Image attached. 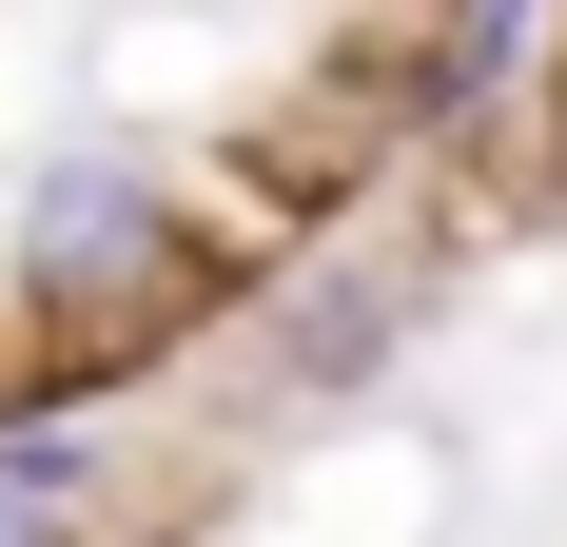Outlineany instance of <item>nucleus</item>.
<instances>
[{
  "instance_id": "nucleus-1",
  "label": "nucleus",
  "mask_w": 567,
  "mask_h": 547,
  "mask_svg": "<svg viewBox=\"0 0 567 547\" xmlns=\"http://www.w3.org/2000/svg\"><path fill=\"white\" fill-rule=\"evenodd\" d=\"M275 274L293 255H235L216 196H196L157 137H40L20 196H0V332H40L20 391H59V411H117L196 313L275 293Z\"/></svg>"
},
{
  "instance_id": "nucleus-2",
  "label": "nucleus",
  "mask_w": 567,
  "mask_h": 547,
  "mask_svg": "<svg viewBox=\"0 0 567 547\" xmlns=\"http://www.w3.org/2000/svg\"><path fill=\"white\" fill-rule=\"evenodd\" d=\"M411 332H431V274H411L392 235H313V255L255 293V391L333 431V411H372V391L411 372Z\"/></svg>"
},
{
  "instance_id": "nucleus-3",
  "label": "nucleus",
  "mask_w": 567,
  "mask_h": 547,
  "mask_svg": "<svg viewBox=\"0 0 567 547\" xmlns=\"http://www.w3.org/2000/svg\"><path fill=\"white\" fill-rule=\"evenodd\" d=\"M0 547H79V528H59V508H40V489H0Z\"/></svg>"
},
{
  "instance_id": "nucleus-4",
  "label": "nucleus",
  "mask_w": 567,
  "mask_h": 547,
  "mask_svg": "<svg viewBox=\"0 0 567 547\" xmlns=\"http://www.w3.org/2000/svg\"><path fill=\"white\" fill-rule=\"evenodd\" d=\"M548 176H567V79H548Z\"/></svg>"
},
{
  "instance_id": "nucleus-5",
  "label": "nucleus",
  "mask_w": 567,
  "mask_h": 547,
  "mask_svg": "<svg viewBox=\"0 0 567 547\" xmlns=\"http://www.w3.org/2000/svg\"><path fill=\"white\" fill-rule=\"evenodd\" d=\"M509 20H528V0H509Z\"/></svg>"
}]
</instances>
